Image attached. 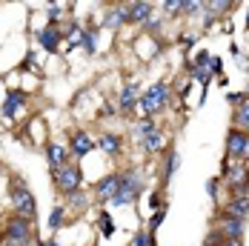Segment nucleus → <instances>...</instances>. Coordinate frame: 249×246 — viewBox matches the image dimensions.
Returning <instances> with one entry per match:
<instances>
[{
    "instance_id": "34",
    "label": "nucleus",
    "mask_w": 249,
    "mask_h": 246,
    "mask_svg": "<svg viewBox=\"0 0 249 246\" xmlns=\"http://www.w3.org/2000/svg\"><path fill=\"white\" fill-rule=\"evenodd\" d=\"M247 29H249V12H247Z\"/></svg>"
},
{
    "instance_id": "27",
    "label": "nucleus",
    "mask_w": 249,
    "mask_h": 246,
    "mask_svg": "<svg viewBox=\"0 0 249 246\" xmlns=\"http://www.w3.org/2000/svg\"><path fill=\"white\" fill-rule=\"evenodd\" d=\"M155 129H158V126H155V123H152L149 118H146V121H141V123H138V135H143V138H146V135H152Z\"/></svg>"
},
{
    "instance_id": "2",
    "label": "nucleus",
    "mask_w": 249,
    "mask_h": 246,
    "mask_svg": "<svg viewBox=\"0 0 249 246\" xmlns=\"http://www.w3.org/2000/svg\"><path fill=\"white\" fill-rule=\"evenodd\" d=\"M166 98H169V86H166L163 80H158V83H152L149 89L143 92L141 106H143L146 115H155V112H160V109L166 106Z\"/></svg>"
},
{
    "instance_id": "11",
    "label": "nucleus",
    "mask_w": 249,
    "mask_h": 246,
    "mask_svg": "<svg viewBox=\"0 0 249 246\" xmlns=\"http://www.w3.org/2000/svg\"><path fill=\"white\" fill-rule=\"evenodd\" d=\"M37 43L46 52H57V46H60V32H57L54 26H46V29L37 35Z\"/></svg>"
},
{
    "instance_id": "29",
    "label": "nucleus",
    "mask_w": 249,
    "mask_h": 246,
    "mask_svg": "<svg viewBox=\"0 0 249 246\" xmlns=\"http://www.w3.org/2000/svg\"><path fill=\"white\" fill-rule=\"evenodd\" d=\"M206 189H209V197H212V200H218V180H215V177L206 183Z\"/></svg>"
},
{
    "instance_id": "1",
    "label": "nucleus",
    "mask_w": 249,
    "mask_h": 246,
    "mask_svg": "<svg viewBox=\"0 0 249 246\" xmlns=\"http://www.w3.org/2000/svg\"><path fill=\"white\" fill-rule=\"evenodd\" d=\"M29 241H32V223H29V218L18 215V218H12L6 223V235H3V244L6 246H26Z\"/></svg>"
},
{
    "instance_id": "26",
    "label": "nucleus",
    "mask_w": 249,
    "mask_h": 246,
    "mask_svg": "<svg viewBox=\"0 0 249 246\" xmlns=\"http://www.w3.org/2000/svg\"><path fill=\"white\" fill-rule=\"evenodd\" d=\"M100 232H103V235H106V238H109V235H112V232H115V223L109 221V215H106V212H103V215H100Z\"/></svg>"
},
{
    "instance_id": "20",
    "label": "nucleus",
    "mask_w": 249,
    "mask_h": 246,
    "mask_svg": "<svg viewBox=\"0 0 249 246\" xmlns=\"http://www.w3.org/2000/svg\"><path fill=\"white\" fill-rule=\"evenodd\" d=\"M83 49L89 52V54H95V49H98V32L95 29H86L83 32Z\"/></svg>"
},
{
    "instance_id": "9",
    "label": "nucleus",
    "mask_w": 249,
    "mask_h": 246,
    "mask_svg": "<svg viewBox=\"0 0 249 246\" xmlns=\"http://www.w3.org/2000/svg\"><path fill=\"white\" fill-rule=\"evenodd\" d=\"M226 215L229 218H247L249 215V195H235L229 203H226Z\"/></svg>"
},
{
    "instance_id": "3",
    "label": "nucleus",
    "mask_w": 249,
    "mask_h": 246,
    "mask_svg": "<svg viewBox=\"0 0 249 246\" xmlns=\"http://www.w3.org/2000/svg\"><path fill=\"white\" fill-rule=\"evenodd\" d=\"M226 155H229V158H238V160L249 158V135L247 132L232 129V132L226 135Z\"/></svg>"
},
{
    "instance_id": "6",
    "label": "nucleus",
    "mask_w": 249,
    "mask_h": 246,
    "mask_svg": "<svg viewBox=\"0 0 249 246\" xmlns=\"http://www.w3.org/2000/svg\"><path fill=\"white\" fill-rule=\"evenodd\" d=\"M118 192H121V172L118 175H106V177L98 183V189H95L98 200H115Z\"/></svg>"
},
{
    "instance_id": "33",
    "label": "nucleus",
    "mask_w": 249,
    "mask_h": 246,
    "mask_svg": "<svg viewBox=\"0 0 249 246\" xmlns=\"http://www.w3.org/2000/svg\"><path fill=\"white\" fill-rule=\"evenodd\" d=\"M40 246H60L57 241H40Z\"/></svg>"
},
{
    "instance_id": "17",
    "label": "nucleus",
    "mask_w": 249,
    "mask_h": 246,
    "mask_svg": "<svg viewBox=\"0 0 249 246\" xmlns=\"http://www.w3.org/2000/svg\"><path fill=\"white\" fill-rule=\"evenodd\" d=\"M98 149H103L106 155H118V152H121V138H118V135H100Z\"/></svg>"
},
{
    "instance_id": "4",
    "label": "nucleus",
    "mask_w": 249,
    "mask_h": 246,
    "mask_svg": "<svg viewBox=\"0 0 249 246\" xmlns=\"http://www.w3.org/2000/svg\"><path fill=\"white\" fill-rule=\"evenodd\" d=\"M12 200H15V206H18V212L23 215V218H35V197H32V192L26 189L23 183H15L12 186Z\"/></svg>"
},
{
    "instance_id": "21",
    "label": "nucleus",
    "mask_w": 249,
    "mask_h": 246,
    "mask_svg": "<svg viewBox=\"0 0 249 246\" xmlns=\"http://www.w3.org/2000/svg\"><path fill=\"white\" fill-rule=\"evenodd\" d=\"M178 163H180V155H178V152H169V163H166V172H163V177H166V180H169V177L175 175Z\"/></svg>"
},
{
    "instance_id": "12",
    "label": "nucleus",
    "mask_w": 249,
    "mask_h": 246,
    "mask_svg": "<svg viewBox=\"0 0 249 246\" xmlns=\"http://www.w3.org/2000/svg\"><path fill=\"white\" fill-rule=\"evenodd\" d=\"M23 100H26V95L20 89H12L9 98H6V103H3V115H6V118H15V112L23 106Z\"/></svg>"
},
{
    "instance_id": "25",
    "label": "nucleus",
    "mask_w": 249,
    "mask_h": 246,
    "mask_svg": "<svg viewBox=\"0 0 249 246\" xmlns=\"http://www.w3.org/2000/svg\"><path fill=\"white\" fill-rule=\"evenodd\" d=\"M49 226H52V229H60V226H63V209H60V206H54V209H52Z\"/></svg>"
},
{
    "instance_id": "32",
    "label": "nucleus",
    "mask_w": 249,
    "mask_h": 246,
    "mask_svg": "<svg viewBox=\"0 0 249 246\" xmlns=\"http://www.w3.org/2000/svg\"><path fill=\"white\" fill-rule=\"evenodd\" d=\"M224 246H244V244H241V241H229V238H226V244Z\"/></svg>"
},
{
    "instance_id": "28",
    "label": "nucleus",
    "mask_w": 249,
    "mask_h": 246,
    "mask_svg": "<svg viewBox=\"0 0 249 246\" xmlns=\"http://www.w3.org/2000/svg\"><path fill=\"white\" fill-rule=\"evenodd\" d=\"M226 244V235L224 232H212L209 238H206V246H224Z\"/></svg>"
},
{
    "instance_id": "31",
    "label": "nucleus",
    "mask_w": 249,
    "mask_h": 246,
    "mask_svg": "<svg viewBox=\"0 0 249 246\" xmlns=\"http://www.w3.org/2000/svg\"><path fill=\"white\" fill-rule=\"evenodd\" d=\"M49 18H52V20H57V18H60V9H57V6H52V9H49Z\"/></svg>"
},
{
    "instance_id": "19",
    "label": "nucleus",
    "mask_w": 249,
    "mask_h": 246,
    "mask_svg": "<svg viewBox=\"0 0 249 246\" xmlns=\"http://www.w3.org/2000/svg\"><path fill=\"white\" fill-rule=\"evenodd\" d=\"M143 146L149 149V152H163V135L155 129L152 135H146V138H143Z\"/></svg>"
},
{
    "instance_id": "24",
    "label": "nucleus",
    "mask_w": 249,
    "mask_h": 246,
    "mask_svg": "<svg viewBox=\"0 0 249 246\" xmlns=\"http://www.w3.org/2000/svg\"><path fill=\"white\" fill-rule=\"evenodd\" d=\"M132 200H135V195H132L129 189H121V192H118V197L112 200V206H126V203H132Z\"/></svg>"
},
{
    "instance_id": "23",
    "label": "nucleus",
    "mask_w": 249,
    "mask_h": 246,
    "mask_svg": "<svg viewBox=\"0 0 249 246\" xmlns=\"http://www.w3.org/2000/svg\"><path fill=\"white\" fill-rule=\"evenodd\" d=\"M163 215H166V206H160V209H155V215H152V221H149V235L163 223Z\"/></svg>"
},
{
    "instance_id": "8",
    "label": "nucleus",
    "mask_w": 249,
    "mask_h": 246,
    "mask_svg": "<svg viewBox=\"0 0 249 246\" xmlns=\"http://www.w3.org/2000/svg\"><path fill=\"white\" fill-rule=\"evenodd\" d=\"M95 146H98V143H95V141H92L86 132H75V135H72V155H75V158L89 155Z\"/></svg>"
},
{
    "instance_id": "16",
    "label": "nucleus",
    "mask_w": 249,
    "mask_h": 246,
    "mask_svg": "<svg viewBox=\"0 0 249 246\" xmlns=\"http://www.w3.org/2000/svg\"><path fill=\"white\" fill-rule=\"evenodd\" d=\"M103 23L112 26V29H118V26L129 23V20H126V6H115V9H109V12H106V20H103Z\"/></svg>"
},
{
    "instance_id": "13",
    "label": "nucleus",
    "mask_w": 249,
    "mask_h": 246,
    "mask_svg": "<svg viewBox=\"0 0 249 246\" xmlns=\"http://www.w3.org/2000/svg\"><path fill=\"white\" fill-rule=\"evenodd\" d=\"M46 155H49V163L54 166V172H60L66 166V149L60 146V143H49L46 146Z\"/></svg>"
},
{
    "instance_id": "22",
    "label": "nucleus",
    "mask_w": 249,
    "mask_h": 246,
    "mask_svg": "<svg viewBox=\"0 0 249 246\" xmlns=\"http://www.w3.org/2000/svg\"><path fill=\"white\" fill-rule=\"evenodd\" d=\"M77 43H83V29L77 23H72V29H69V46H77Z\"/></svg>"
},
{
    "instance_id": "30",
    "label": "nucleus",
    "mask_w": 249,
    "mask_h": 246,
    "mask_svg": "<svg viewBox=\"0 0 249 246\" xmlns=\"http://www.w3.org/2000/svg\"><path fill=\"white\" fill-rule=\"evenodd\" d=\"M209 72H221V57L212 54V66H209Z\"/></svg>"
},
{
    "instance_id": "5",
    "label": "nucleus",
    "mask_w": 249,
    "mask_h": 246,
    "mask_svg": "<svg viewBox=\"0 0 249 246\" xmlns=\"http://www.w3.org/2000/svg\"><path fill=\"white\" fill-rule=\"evenodd\" d=\"M54 177H57V186L63 189V192H77L80 189V180H83V172H80V166H63L60 172H54Z\"/></svg>"
},
{
    "instance_id": "10",
    "label": "nucleus",
    "mask_w": 249,
    "mask_h": 246,
    "mask_svg": "<svg viewBox=\"0 0 249 246\" xmlns=\"http://www.w3.org/2000/svg\"><path fill=\"white\" fill-rule=\"evenodd\" d=\"M121 189H129L132 195H138L143 189V172H138V169L121 172Z\"/></svg>"
},
{
    "instance_id": "14",
    "label": "nucleus",
    "mask_w": 249,
    "mask_h": 246,
    "mask_svg": "<svg viewBox=\"0 0 249 246\" xmlns=\"http://www.w3.org/2000/svg\"><path fill=\"white\" fill-rule=\"evenodd\" d=\"M224 235L229 241H241V235H244V221H241V218H224Z\"/></svg>"
},
{
    "instance_id": "18",
    "label": "nucleus",
    "mask_w": 249,
    "mask_h": 246,
    "mask_svg": "<svg viewBox=\"0 0 249 246\" xmlns=\"http://www.w3.org/2000/svg\"><path fill=\"white\" fill-rule=\"evenodd\" d=\"M135 100H138V86H135V83L124 86V95H121V109H124V112H132V109H135Z\"/></svg>"
},
{
    "instance_id": "7",
    "label": "nucleus",
    "mask_w": 249,
    "mask_h": 246,
    "mask_svg": "<svg viewBox=\"0 0 249 246\" xmlns=\"http://www.w3.org/2000/svg\"><path fill=\"white\" fill-rule=\"evenodd\" d=\"M149 18H152L149 3H129V6H126V20H129V23H146Z\"/></svg>"
},
{
    "instance_id": "15",
    "label": "nucleus",
    "mask_w": 249,
    "mask_h": 246,
    "mask_svg": "<svg viewBox=\"0 0 249 246\" xmlns=\"http://www.w3.org/2000/svg\"><path fill=\"white\" fill-rule=\"evenodd\" d=\"M232 123H235V129H249V98L241 103V106H235V115H232Z\"/></svg>"
}]
</instances>
